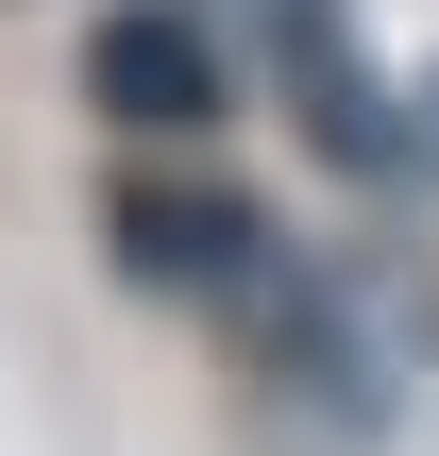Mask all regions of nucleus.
Masks as SVG:
<instances>
[{
	"instance_id": "nucleus-2",
	"label": "nucleus",
	"mask_w": 439,
	"mask_h": 456,
	"mask_svg": "<svg viewBox=\"0 0 439 456\" xmlns=\"http://www.w3.org/2000/svg\"><path fill=\"white\" fill-rule=\"evenodd\" d=\"M85 85H102V118H135V135H203V118H220V34H203L186 0H135V17H102Z\"/></svg>"
},
{
	"instance_id": "nucleus-3",
	"label": "nucleus",
	"mask_w": 439,
	"mask_h": 456,
	"mask_svg": "<svg viewBox=\"0 0 439 456\" xmlns=\"http://www.w3.org/2000/svg\"><path fill=\"white\" fill-rule=\"evenodd\" d=\"M118 237H135V271H169V288H237V271H254V203H220V186H169V203L135 186Z\"/></svg>"
},
{
	"instance_id": "nucleus-1",
	"label": "nucleus",
	"mask_w": 439,
	"mask_h": 456,
	"mask_svg": "<svg viewBox=\"0 0 439 456\" xmlns=\"http://www.w3.org/2000/svg\"><path fill=\"white\" fill-rule=\"evenodd\" d=\"M203 17H237V34L271 51V85L305 102V135H321L338 169H389V152H406L389 102H372V68H355V0H203Z\"/></svg>"
}]
</instances>
